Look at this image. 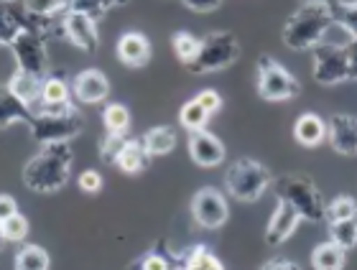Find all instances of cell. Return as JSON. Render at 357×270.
I'll return each mask as SVG.
<instances>
[{
	"label": "cell",
	"instance_id": "cell-14",
	"mask_svg": "<svg viewBox=\"0 0 357 270\" xmlns=\"http://www.w3.org/2000/svg\"><path fill=\"white\" fill-rule=\"evenodd\" d=\"M327 141L340 156H357V118L337 113L327 120Z\"/></svg>",
	"mask_w": 357,
	"mask_h": 270
},
{
	"label": "cell",
	"instance_id": "cell-40",
	"mask_svg": "<svg viewBox=\"0 0 357 270\" xmlns=\"http://www.w3.org/2000/svg\"><path fill=\"white\" fill-rule=\"evenodd\" d=\"M344 51H347V64H350V77L357 79V36L347 38L344 44Z\"/></svg>",
	"mask_w": 357,
	"mask_h": 270
},
{
	"label": "cell",
	"instance_id": "cell-21",
	"mask_svg": "<svg viewBox=\"0 0 357 270\" xmlns=\"http://www.w3.org/2000/svg\"><path fill=\"white\" fill-rule=\"evenodd\" d=\"M75 97L72 92V84L64 79V72H49V77H44V87H41V100L36 105H49V107H59L69 105Z\"/></svg>",
	"mask_w": 357,
	"mask_h": 270
},
{
	"label": "cell",
	"instance_id": "cell-8",
	"mask_svg": "<svg viewBox=\"0 0 357 270\" xmlns=\"http://www.w3.org/2000/svg\"><path fill=\"white\" fill-rule=\"evenodd\" d=\"M347 44V41H344ZM344 44H335V41H321L317 49H312L314 54V79L324 87H335L342 84L350 77V64H347V51Z\"/></svg>",
	"mask_w": 357,
	"mask_h": 270
},
{
	"label": "cell",
	"instance_id": "cell-5",
	"mask_svg": "<svg viewBox=\"0 0 357 270\" xmlns=\"http://www.w3.org/2000/svg\"><path fill=\"white\" fill-rule=\"evenodd\" d=\"M268 186H271V171L255 158H238L225 171V189L238 202H258Z\"/></svg>",
	"mask_w": 357,
	"mask_h": 270
},
{
	"label": "cell",
	"instance_id": "cell-11",
	"mask_svg": "<svg viewBox=\"0 0 357 270\" xmlns=\"http://www.w3.org/2000/svg\"><path fill=\"white\" fill-rule=\"evenodd\" d=\"M61 36L84 54H95L100 49L97 21L84 13H77V10H67L61 15Z\"/></svg>",
	"mask_w": 357,
	"mask_h": 270
},
{
	"label": "cell",
	"instance_id": "cell-15",
	"mask_svg": "<svg viewBox=\"0 0 357 270\" xmlns=\"http://www.w3.org/2000/svg\"><path fill=\"white\" fill-rule=\"evenodd\" d=\"M189 156L202 168H215V166H220L225 161L227 150H225L222 141L217 135H212L204 128L189 133Z\"/></svg>",
	"mask_w": 357,
	"mask_h": 270
},
{
	"label": "cell",
	"instance_id": "cell-31",
	"mask_svg": "<svg viewBox=\"0 0 357 270\" xmlns=\"http://www.w3.org/2000/svg\"><path fill=\"white\" fill-rule=\"evenodd\" d=\"M23 8L38 18H61L69 10V0H21Z\"/></svg>",
	"mask_w": 357,
	"mask_h": 270
},
{
	"label": "cell",
	"instance_id": "cell-35",
	"mask_svg": "<svg viewBox=\"0 0 357 270\" xmlns=\"http://www.w3.org/2000/svg\"><path fill=\"white\" fill-rule=\"evenodd\" d=\"M335 21L342 31H347L350 36H357V0H344L342 6H337L335 10Z\"/></svg>",
	"mask_w": 357,
	"mask_h": 270
},
{
	"label": "cell",
	"instance_id": "cell-12",
	"mask_svg": "<svg viewBox=\"0 0 357 270\" xmlns=\"http://www.w3.org/2000/svg\"><path fill=\"white\" fill-rule=\"evenodd\" d=\"M301 219L304 217L298 214V209L294 207V204L278 199L273 214H271V219H268V225H266V245L268 248H278V245H283L286 240H291V235L298 230Z\"/></svg>",
	"mask_w": 357,
	"mask_h": 270
},
{
	"label": "cell",
	"instance_id": "cell-30",
	"mask_svg": "<svg viewBox=\"0 0 357 270\" xmlns=\"http://www.w3.org/2000/svg\"><path fill=\"white\" fill-rule=\"evenodd\" d=\"M329 240L337 242L340 248L352 250L357 245V217L340 219V222H327Z\"/></svg>",
	"mask_w": 357,
	"mask_h": 270
},
{
	"label": "cell",
	"instance_id": "cell-43",
	"mask_svg": "<svg viewBox=\"0 0 357 270\" xmlns=\"http://www.w3.org/2000/svg\"><path fill=\"white\" fill-rule=\"evenodd\" d=\"M327 6V8H332V10H335L337 6H342L344 0H301V6Z\"/></svg>",
	"mask_w": 357,
	"mask_h": 270
},
{
	"label": "cell",
	"instance_id": "cell-20",
	"mask_svg": "<svg viewBox=\"0 0 357 270\" xmlns=\"http://www.w3.org/2000/svg\"><path fill=\"white\" fill-rule=\"evenodd\" d=\"M41 87H44V77H36V74H31V72H23V69H18V72L6 82V90L10 92L13 97H18L21 102H26V105H31V107L41 100Z\"/></svg>",
	"mask_w": 357,
	"mask_h": 270
},
{
	"label": "cell",
	"instance_id": "cell-37",
	"mask_svg": "<svg viewBox=\"0 0 357 270\" xmlns=\"http://www.w3.org/2000/svg\"><path fill=\"white\" fill-rule=\"evenodd\" d=\"M77 184H79V189H82L84 194H89V196L100 194V191H102V186H105L102 173L95 171V168H87V171L79 173V179H77Z\"/></svg>",
	"mask_w": 357,
	"mask_h": 270
},
{
	"label": "cell",
	"instance_id": "cell-17",
	"mask_svg": "<svg viewBox=\"0 0 357 270\" xmlns=\"http://www.w3.org/2000/svg\"><path fill=\"white\" fill-rule=\"evenodd\" d=\"M184 268V253H174L166 240H158L149 253H143L130 270H176Z\"/></svg>",
	"mask_w": 357,
	"mask_h": 270
},
{
	"label": "cell",
	"instance_id": "cell-41",
	"mask_svg": "<svg viewBox=\"0 0 357 270\" xmlns=\"http://www.w3.org/2000/svg\"><path fill=\"white\" fill-rule=\"evenodd\" d=\"M261 270H301V265L294 263V260H286V257H273V260L263 263Z\"/></svg>",
	"mask_w": 357,
	"mask_h": 270
},
{
	"label": "cell",
	"instance_id": "cell-39",
	"mask_svg": "<svg viewBox=\"0 0 357 270\" xmlns=\"http://www.w3.org/2000/svg\"><path fill=\"white\" fill-rule=\"evenodd\" d=\"M184 8H189L192 13H212L222 6V0H181Z\"/></svg>",
	"mask_w": 357,
	"mask_h": 270
},
{
	"label": "cell",
	"instance_id": "cell-28",
	"mask_svg": "<svg viewBox=\"0 0 357 270\" xmlns=\"http://www.w3.org/2000/svg\"><path fill=\"white\" fill-rule=\"evenodd\" d=\"M212 115L204 110V105H202L199 100L192 97L186 100L184 105H181V110H178V122L184 125L189 133H194V130H204L207 128V122Z\"/></svg>",
	"mask_w": 357,
	"mask_h": 270
},
{
	"label": "cell",
	"instance_id": "cell-18",
	"mask_svg": "<svg viewBox=\"0 0 357 270\" xmlns=\"http://www.w3.org/2000/svg\"><path fill=\"white\" fill-rule=\"evenodd\" d=\"M151 161H153V156H151L149 148L143 145V138H128L123 150H120L115 168L128 173V176H135V173L146 171L151 166Z\"/></svg>",
	"mask_w": 357,
	"mask_h": 270
},
{
	"label": "cell",
	"instance_id": "cell-26",
	"mask_svg": "<svg viewBox=\"0 0 357 270\" xmlns=\"http://www.w3.org/2000/svg\"><path fill=\"white\" fill-rule=\"evenodd\" d=\"M184 270H225V265L207 245L197 242L184 250Z\"/></svg>",
	"mask_w": 357,
	"mask_h": 270
},
{
	"label": "cell",
	"instance_id": "cell-4",
	"mask_svg": "<svg viewBox=\"0 0 357 270\" xmlns=\"http://www.w3.org/2000/svg\"><path fill=\"white\" fill-rule=\"evenodd\" d=\"M273 191L278 199L294 204L306 222H324L327 219V202L319 186L304 173H283L273 181Z\"/></svg>",
	"mask_w": 357,
	"mask_h": 270
},
{
	"label": "cell",
	"instance_id": "cell-38",
	"mask_svg": "<svg viewBox=\"0 0 357 270\" xmlns=\"http://www.w3.org/2000/svg\"><path fill=\"white\" fill-rule=\"evenodd\" d=\"M194 97L199 100V102L204 105V110H207L209 115L220 113V107H222V95H220L217 90H202V92H197Z\"/></svg>",
	"mask_w": 357,
	"mask_h": 270
},
{
	"label": "cell",
	"instance_id": "cell-32",
	"mask_svg": "<svg viewBox=\"0 0 357 270\" xmlns=\"http://www.w3.org/2000/svg\"><path fill=\"white\" fill-rule=\"evenodd\" d=\"M29 219L23 217L21 212L8 219H0V235L6 242H23L29 237Z\"/></svg>",
	"mask_w": 357,
	"mask_h": 270
},
{
	"label": "cell",
	"instance_id": "cell-42",
	"mask_svg": "<svg viewBox=\"0 0 357 270\" xmlns=\"http://www.w3.org/2000/svg\"><path fill=\"white\" fill-rule=\"evenodd\" d=\"M18 204H15V199L10 194H3L0 196V219H8L13 217V214H18Z\"/></svg>",
	"mask_w": 357,
	"mask_h": 270
},
{
	"label": "cell",
	"instance_id": "cell-27",
	"mask_svg": "<svg viewBox=\"0 0 357 270\" xmlns=\"http://www.w3.org/2000/svg\"><path fill=\"white\" fill-rule=\"evenodd\" d=\"M172 49H174V54H176V59L181 61L184 67H189V64L199 56L202 38L194 36L192 31H176L172 36Z\"/></svg>",
	"mask_w": 357,
	"mask_h": 270
},
{
	"label": "cell",
	"instance_id": "cell-1",
	"mask_svg": "<svg viewBox=\"0 0 357 270\" xmlns=\"http://www.w3.org/2000/svg\"><path fill=\"white\" fill-rule=\"evenodd\" d=\"M72 164H75V153L69 143L41 145L36 156L23 166V186L31 189L33 194H56L67 186Z\"/></svg>",
	"mask_w": 357,
	"mask_h": 270
},
{
	"label": "cell",
	"instance_id": "cell-36",
	"mask_svg": "<svg viewBox=\"0 0 357 270\" xmlns=\"http://www.w3.org/2000/svg\"><path fill=\"white\" fill-rule=\"evenodd\" d=\"M69 10L84 13L100 23L105 18V13L110 10V6H107V0H69Z\"/></svg>",
	"mask_w": 357,
	"mask_h": 270
},
{
	"label": "cell",
	"instance_id": "cell-45",
	"mask_svg": "<svg viewBox=\"0 0 357 270\" xmlns=\"http://www.w3.org/2000/svg\"><path fill=\"white\" fill-rule=\"evenodd\" d=\"M176 270H184V268H176Z\"/></svg>",
	"mask_w": 357,
	"mask_h": 270
},
{
	"label": "cell",
	"instance_id": "cell-3",
	"mask_svg": "<svg viewBox=\"0 0 357 270\" xmlns=\"http://www.w3.org/2000/svg\"><path fill=\"white\" fill-rule=\"evenodd\" d=\"M33 141L41 145L49 143H69L84 130V118L75 102L59 107L33 105V120L29 125Z\"/></svg>",
	"mask_w": 357,
	"mask_h": 270
},
{
	"label": "cell",
	"instance_id": "cell-44",
	"mask_svg": "<svg viewBox=\"0 0 357 270\" xmlns=\"http://www.w3.org/2000/svg\"><path fill=\"white\" fill-rule=\"evenodd\" d=\"M130 0H107V6L110 8H118V6H128Z\"/></svg>",
	"mask_w": 357,
	"mask_h": 270
},
{
	"label": "cell",
	"instance_id": "cell-25",
	"mask_svg": "<svg viewBox=\"0 0 357 270\" xmlns=\"http://www.w3.org/2000/svg\"><path fill=\"white\" fill-rule=\"evenodd\" d=\"M52 260H49V253H46L41 245H33V242H26L18 248L13 260L15 270H49Z\"/></svg>",
	"mask_w": 357,
	"mask_h": 270
},
{
	"label": "cell",
	"instance_id": "cell-34",
	"mask_svg": "<svg viewBox=\"0 0 357 270\" xmlns=\"http://www.w3.org/2000/svg\"><path fill=\"white\" fill-rule=\"evenodd\" d=\"M126 135H118V133H105L102 141H100V145H97V150H100V158H102V164L107 166H115L118 164V156L120 150H123V145H126Z\"/></svg>",
	"mask_w": 357,
	"mask_h": 270
},
{
	"label": "cell",
	"instance_id": "cell-7",
	"mask_svg": "<svg viewBox=\"0 0 357 270\" xmlns=\"http://www.w3.org/2000/svg\"><path fill=\"white\" fill-rule=\"evenodd\" d=\"M255 69H258V95L266 102H289L301 95L298 79L271 54H261Z\"/></svg>",
	"mask_w": 357,
	"mask_h": 270
},
{
	"label": "cell",
	"instance_id": "cell-6",
	"mask_svg": "<svg viewBox=\"0 0 357 270\" xmlns=\"http://www.w3.org/2000/svg\"><path fill=\"white\" fill-rule=\"evenodd\" d=\"M240 56V41L235 38L232 31H212L202 38L199 56L184 67L189 74H212V72H222L232 67Z\"/></svg>",
	"mask_w": 357,
	"mask_h": 270
},
{
	"label": "cell",
	"instance_id": "cell-23",
	"mask_svg": "<svg viewBox=\"0 0 357 270\" xmlns=\"http://www.w3.org/2000/svg\"><path fill=\"white\" fill-rule=\"evenodd\" d=\"M347 265V250L340 248L337 242L327 240L319 242L312 250V268L314 270H344Z\"/></svg>",
	"mask_w": 357,
	"mask_h": 270
},
{
	"label": "cell",
	"instance_id": "cell-10",
	"mask_svg": "<svg viewBox=\"0 0 357 270\" xmlns=\"http://www.w3.org/2000/svg\"><path fill=\"white\" fill-rule=\"evenodd\" d=\"M192 217L204 230L225 227V222L230 217V207H227V199H225L222 191L215 186H202L192 196Z\"/></svg>",
	"mask_w": 357,
	"mask_h": 270
},
{
	"label": "cell",
	"instance_id": "cell-33",
	"mask_svg": "<svg viewBox=\"0 0 357 270\" xmlns=\"http://www.w3.org/2000/svg\"><path fill=\"white\" fill-rule=\"evenodd\" d=\"M357 217V199L350 194H340L327 204V222H340V219Z\"/></svg>",
	"mask_w": 357,
	"mask_h": 270
},
{
	"label": "cell",
	"instance_id": "cell-29",
	"mask_svg": "<svg viewBox=\"0 0 357 270\" xmlns=\"http://www.w3.org/2000/svg\"><path fill=\"white\" fill-rule=\"evenodd\" d=\"M102 125L107 133L126 135L130 128V110L123 102H107L102 107Z\"/></svg>",
	"mask_w": 357,
	"mask_h": 270
},
{
	"label": "cell",
	"instance_id": "cell-16",
	"mask_svg": "<svg viewBox=\"0 0 357 270\" xmlns=\"http://www.w3.org/2000/svg\"><path fill=\"white\" fill-rule=\"evenodd\" d=\"M115 54H118V61L128 69H143L151 61V41L146 33L141 31H126L123 36L118 38L115 44Z\"/></svg>",
	"mask_w": 357,
	"mask_h": 270
},
{
	"label": "cell",
	"instance_id": "cell-9",
	"mask_svg": "<svg viewBox=\"0 0 357 270\" xmlns=\"http://www.w3.org/2000/svg\"><path fill=\"white\" fill-rule=\"evenodd\" d=\"M46 41H49V36L41 33V31H23L21 36L15 38V44L10 46L18 69L31 72V74H36V77H49V51H46Z\"/></svg>",
	"mask_w": 357,
	"mask_h": 270
},
{
	"label": "cell",
	"instance_id": "cell-2",
	"mask_svg": "<svg viewBox=\"0 0 357 270\" xmlns=\"http://www.w3.org/2000/svg\"><path fill=\"white\" fill-rule=\"evenodd\" d=\"M332 26H337L332 8L312 3V6H301L283 23L281 38L291 51H306V49H317L327 38V31Z\"/></svg>",
	"mask_w": 357,
	"mask_h": 270
},
{
	"label": "cell",
	"instance_id": "cell-19",
	"mask_svg": "<svg viewBox=\"0 0 357 270\" xmlns=\"http://www.w3.org/2000/svg\"><path fill=\"white\" fill-rule=\"evenodd\" d=\"M294 138L304 148H317L327 141V122L317 113H301L294 122Z\"/></svg>",
	"mask_w": 357,
	"mask_h": 270
},
{
	"label": "cell",
	"instance_id": "cell-13",
	"mask_svg": "<svg viewBox=\"0 0 357 270\" xmlns=\"http://www.w3.org/2000/svg\"><path fill=\"white\" fill-rule=\"evenodd\" d=\"M72 92L79 105H100L110 97V79L100 69H82L72 79Z\"/></svg>",
	"mask_w": 357,
	"mask_h": 270
},
{
	"label": "cell",
	"instance_id": "cell-22",
	"mask_svg": "<svg viewBox=\"0 0 357 270\" xmlns=\"http://www.w3.org/2000/svg\"><path fill=\"white\" fill-rule=\"evenodd\" d=\"M31 120H33V107L21 102L18 97H13V95L3 87V100H0V130H8L13 122L31 125Z\"/></svg>",
	"mask_w": 357,
	"mask_h": 270
},
{
	"label": "cell",
	"instance_id": "cell-24",
	"mask_svg": "<svg viewBox=\"0 0 357 270\" xmlns=\"http://www.w3.org/2000/svg\"><path fill=\"white\" fill-rule=\"evenodd\" d=\"M143 145L149 148V153L153 158L169 156L176 148V130L172 125H156V128L143 133Z\"/></svg>",
	"mask_w": 357,
	"mask_h": 270
}]
</instances>
